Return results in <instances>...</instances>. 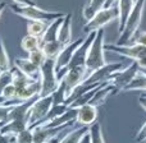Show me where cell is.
<instances>
[{
	"label": "cell",
	"instance_id": "obj_15",
	"mask_svg": "<svg viewBox=\"0 0 146 143\" xmlns=\"http://www.w3.org/2000/svg\"><path fill=\"white\" fill-rule=\"evenodd\" d=\"M14 67H17L19 71H22L23 73H26L27 75L35 78H40V67H37L35 63L30 60V59H23V58H17L14 60Z\"/></svg>",
	"mask_w": 146,
	"mask_h": 143
},
{
	"label": "cell",
	"instance_id": "obj_36",
	"mask_svg": "<svg viewBox=\"0 0 146 143\" xmlns=\"http://www.w3.org/2000/svg\"><path fill=\"white\" fill-rule=\"evenodd\" d=\"M13 3L18 5H35V0H13Z\"/></svg>",
	"mask_w": 146,
	"mask_h": 143
},
{
	"label": "cell",
	"instance_id": "obj_20",
	"mask_svg": "<svg viewBox=\"0 0 146 143\" xmlns=\"http://www.w3.org/2000/svg\"><path fill=\"white\" fill-rule=\"evenodd\" d=\"M88 129H90V127L86 125H80L78 128L72 129L67 134H64L60 143H80V141L83 138V136L88 132Z\"/></svg>",
	"mask_w": 146,
	"mask_h": 143
},
{
	"label": "cell",
	"instance_id": "obj_45",
	"mask_svg": "<svg viewBox=\"0 0 146 143\" xmlns=\"http://www.w3.org/2000/svg\"><path fill=\"white\" fill-rule=\"evenodd\" d=\"M140 71H141V69H140ZM142 72H144V73H146V71H142Z\"/></svg>",
	"mask_w": 146,
	"mask_h": 143
},
{
	"label": "cell",
	"instance_id": "obj_16",
	"mask_svg": "<svg viewBox=\"0 0 146 143\" xmlns=\"http://www.w3.org/2000/svg\"><path fill=\"white\" fill-rule=\"evenodd\" d=\"M58 40L62 43L67 45L72 41V14L71 13H67L63 18V22L60 24L58 32Z\"/></svg>",
	"mask_w": 146,
	"mask_h": 143
},
{
	"label": "cell",
	"instance_id": "obj_41",
	"mask_svg": "<svg viewBox=\"0 0 146 143\" xmlns=\"http://www.w3.org/2000/svg\"><path fill=\"white\" fill-rule=\"evenodd\" d=\"M80 143H91V137H90V133H88V132L83 136V138L80 141Z\"/></svg>",
	"mask_w": 146,
	"mask_h": 143
},
{
	"label": "cell",
	"instance_id": "obj_5",
	"mask_svg": "<svg viewBox=\"0 0 146 143\" xmlns=\"http://www.w3.org/2000/svg\"><path fill=\"white\" fill-rule=\"evenodd\" d=\"M119 12H118V5H113V7H105L101 10H99L90 20L86 22L83 26V32L87 33L92 32V31H98L100 28H104L106 24H109L113 20H118Z\"/></svg>",
	"mask_w": 146,
	"mask_h": 143
},
{
	"label": "cell",
	"instance_id": "obj_21",
	"mask_svg": "<svg viewBox=\"0 0 146 143\" xmlns=\"http://www.w3.org/2000/svg\"><path fill=\"white\" fill-rule=\"evenodd\" d=\"M106 0H90L82 10V15L86 20H90L99 10L105 8Z\"/></svg>",
	"mask_w": 146,
	"mask_h": 143
},
{
	"label": "cell",
	"instance_id": "obj_38",
	"mask_svg": "<svg viewBox=\"0 0 146 143\" xmlns=\"http://www.w3.org/2000/svg\"><path fill=\"white\" fill-rule=\"evenodd\" d=\"M139 103H140V106H141V107L146 111V93H142V95H140Z\"/></svg>",
	"mask_w": 146,
	"mask_h": 143
},
{
	"label": "cell",
	"instance_id": "obj_8",
	"mask_svg": "<svg viewBox=\"0 0 146 143\" xmlns=\"http://www.w3.org/2000/svg\"><path fill=\"white\" fill-rule=\"evenodd\" d=\"M105 51H111L131 60H140L146 55V46L140 43H131V45H117V43H105Z\"/></svg>",
	"mask_w": 146,
	"mask_h": 143
},
{
	"label": "cell",
	"instance_id": "obj_25",
	"mask_svg": "<svg viewBox=\"0 0 146 143\" xmlns=\"http://www.w3.org/2000/svg\"><path fill=\"white\" fill-rule=\"evenodd\" d=\"M48 26H49V22H44V20H30L27 24V32L30 35L41 37L44 35V32L46 31Z\"/></svg>",
	"mask_w": 146,
	"mask_h": 143
},
{
	"label": "cell",
	"instance_id": "obj_4",
	"mask_svg": "<svg viewBox=\"0 0 146 143\" xmlns=\"http://www.w3.org/2000/svg\"><path fill=\"white\" fill-rule=\"evenodd\" d=\"M40 82H41V91L40 96H48L55 92L59 86V80L56 77V68H55V59L48 58L44 65L40 69Z\"/></svg>",
	"mask_w": 146,
	"mask_h": 143
},
{
	"label": "cell",
	"instance_id": "obj_34",
	"mask_svg": "<svg viewBox=\"0 0 146 143\" xmlns=\"http://www.w3.org/2000/svg\"><path fill=\"white\" fill-rule=\"evenodd\" d=\"M132 43H140L142 46H146V31H137V33L135 35V37L131 41Z\"/></svg>",
	"mask_w": 146,
	"mask_h": 143
},
{
	"label": "cell",
	"instance_id": "obj_42",
	"mask_svg": "<svg viewBox=\"0 0 146 143\" xmlns=\"http://www.w3.org/2000/svg\"><path fill=\"white\" fill-rule=\"evenodd\" d=\"M118 0H106V4L105 7H113V5H117Z\"/></svg>",
	"mask_w": 146,
	"mask_h": 143
},
{
	"label": "cell",
	"instance_id": "obj_33",
	"mask_svg": "<svg viewBox=\"0 0 146 143\" xmlns=\"http://www.w3.org/2000/svg\"><path fill=\"white\" fill-rule=\"evenodd\" d=\"M12 107H13V105H0V128L5 123H8Z\"/></svg>",
	"mask_w": 146,
	"mask_h": 143
},
{
	"label": "cell",
	"instance_id": "obj_31",
	"mask_svg": "<svg viewBox=\"0 0 146 143\" xmlns=\"http://www.w3.org/2000/svg\"><path fill=\"white\" fill-rule=\"evenodd\" d=\"M17 143H35V136H33V130L31 128H26L21 133H18L14 137Z\"/></svg>",
	"mask_w": 146,
	"mask_h": 143
},
{
	"label": "cell",
	"instance_id": "obj_30",
	"mask_svg": "<svg viewBox=\"0 0 146 143\" xmlns=\"http://www.w3.org/2000/svg\"><path fill=\"white\" fill-rule=\"evenodd\" d=\"M28 59H30L32 63H35L37 67H42L44 63L46 61V59H48V56L45 55V53H44L42 49H36V50L31 51V53H28Z\"/></svg>",
	"mask_w": 146,
	"mask_h": 143
},
{
	"label": "cell",
	"instance_id": "obj_1",
	"mask_svg": "<svg viewBox=\"0 0 146 143\" xmlns=\"http://www.w3.org/2000/svg\"><path fill=\"white\" fill-rule=\"evenodd\" d=\"M146 0H136L135 7L132 9L131 14H129L128 19L126 22L122 33L119 35L118 40H117V45H127L132 41L135 35L137 33L142 20V15H144V9H145Z\"/></svg>",
	"mask_w": 146,
	"mask_h": 143
},
{
	"label": "cell",
	"instance_id": "obj_11",
	"mask_svg": "<svg viewBox=\"0 0 146 143\" xmlns=\"http://www.w3.org/2000/svg\"><path fill=\"white\" fill-rule=\"evenodd\" d=\"M87 75H88V73H87L86 67H76V68L68 69L67 74L64 75V78H63L64 83H66L68 96L73 91V88H76L80 83H82L83 80L87 78Z\"/></svg>",
	"mask_w": 146,
	"mask_h": 143
},
{
	"label": "cell",
	"instance_id": "obj_7",
	"mask_svg": "<svg viewBox=\"0 0 146 143\" xmlns=\"http://www.w3.org/2000/svg\"><path fill=\"white\" fill-rule=\"evenodd\" d=\"M54 105V95H48V96H40V98L36 100V102L32 105V107L28 111V127L33 125L35 123L40 121L44 119L50 109Z\"/></svg>",
	"mask_w": 146,
	"mask_h": 143
},
{
	"label": "cell",
	"instance_id": "obj_22",
	"mask_svg": "<svg viewBox=\"0 0 146 143\" xmlns=\"http://www.w3.org/2000/svg\"><path fill=\"white\" fill-rule=\"evenodd\" d=\"M64 43H62L59 40H55V41H50V42H46L44 45H41V49L44 50L45 55L50 59H56V56L59 55L62 50L64 47Z\"/></svg>",
	"mask_w": 146,
	"mask_h": 143
},
{
	"label": "cell",
	"instance_id": "obj_9",
	"mask_svg": "<svg viewBox=\"0 0 146 143\" xmlns=\"http://www.w3.org/2000/svg\"><path fill=\"white\" fill-rule=\"evenodd\" d=\"M126 68V67L123 65V63H106L105 65H103L101 68L96 69V71H94L92 73H90V74L87 75V78H86L83 82L85 83H103V82H109V79H110V77L114 74L115 72L121 71V69Z\"/></svg>",
	"mask_w": 146,
	"mask_h": 143
},
{
	"label": "cell",
	"instance_id": "obj_3",
	"mask_svg": "<svg viewBox=\"0 0 146 143\" xmlns=\"http://www.w3.org/2000/svg\"><path fill=\"white\" fill-rule=\"evenodd\" d=\"M105 42H104V28L98 30L95 40L92 41L88 50L87 60H86V69L87 73H92L96 69L105 65Z\"/></svg>",
	"mask_w": 146,
	"mask_h": 143
},
{
	"label": "cell",
	"instance_id": "obj_35",
	"mask_svg": "<svg viewBox=\"0 0 146 143\" xmlns=\"http://www.w3.org/2000/svg\"><path fill=\"white\" fill-rule=\"evenodd\" d=\"M135 141L137 143H144L146 142V121L142 124V127L140 128V130L137 132V136L135 138Z\"/></svg>",
	"mask_w": 146,
	"mask_h": 143
},
{
	"label": "cell",
	"instance_id": "obj_10",
	"mask_svg": "<svg viewBox=\"0 0 146 143\" xmlns=\"http://www.w3.org/2000/svg\"><path fill=\"white\" fill-rule=\"evenodd\" d=\"M83 40H85V37H80V38H77L76 41H71L69 43H67V45L64 46L63 50L59 53V55L56 56V59H55L56 71L63 69V68H67V67L69 65V63H71V60H72L73 55H74L76 50H77L78 46L83 42Z\"/></svg>",
	"mask_w": 146,
	"mask_h": 143
},
{
	"label": "cell",
	"instance_id": "obj_18",
	"mask_svg": "<svg viewBox=\"0 0 146 143\" xmlns=\"http://www.w3.org/2000/svg\"><path fill=\"white\" fill-rule=\"evenodd\" d=\"M110 95H114V86L111 84V83H105L103 87H100L98 91H96V93L94 95L92 100L90 101V103L94 106H100L105 102L106 98H108Z\"/></svg>",
	"mask_w": 146,
	"mask_h": 143
},
{
	"label": "cell",
	"instance_id": "obj_6",
	"mask_svg": "<svg viewBox=\"0 0 146 143\" xmlns=\"http://www.w3.org/2000/svg\"><path fill=\"white\" fill-rule=\"evenodd\" d=\"M140 71V67L137 64V61L132 60V63L128 67L121 69V71L115 72L109 79V83L114 86V95L119 92H123L124 88L133 80V78L137 75V73Z\"/></svg>",
	"mask_w": 146,
	"mask_h": 143
},
{
	"label": "cell",
	"instance_id": "obj_26",
	"mask_svg": "<svg viewBox=\"0 0 146 143\" xmlns=\"http://www.w3.org/2000/svg\"><path fill=\"white\" fill-rule=\"evenodd\" d=\"M21 46H22V49L25 51H27V53H31V51L36 50V49H40L41 47L40 37L27 33V35L22 38V41H21Z\"/></svg>",
	"mask_w": 146,
	"mask_h": 143
},
{
	"label": "cell",
	"instance_id": "obj_28",
	"mask_svg": "<svg viewBox=\"0 0 146 143\" xmlns=\"http://www.w3.org/2000/svg\"><path fill=\"white\" fill-rule=\"evenodd\" d=\"M53 95H54V105H59V103L66 102L67 97H68V92H67L66 83H64L63 79L59 82L58 88L55 90V92H54Z\"/></svg>",
	"mask_w": 146,
	"mask_h": 143
},
{
	"label": "cell",
	"instance_id": "obj_40",
	"mask_svg": "<svg viewBox=\"0 0 146 143\" xmlns=\"http://www.w3.org/2000/svg\"><path fill=\"white\" fill-rule=\"evenodd\" d=\"M64 136H62V133H59L58 136H55V137H53L51 139H49L48 142H45V143H60L62 141V138H63Z\"/></svg>",
	"mask_w": 146,
	"mask_h": 143
},
{
	"label": "cell",
	"instance_id": "obj_27",
	"mask_svg": "<svg viewBox=\"0 0 146 143\" xmlns=\"http://www.w3.org/2000/svg\"><path fill=\"white\" fill-rule=\"evenodd\" d=\"M88 133H90V137H91V143H105L100 123L95 121L92 125H90Z\"/></svg>",
	"mask_w": 146,
	"mask_h": 143
},
{
	"label": "cell",
	"instance_id": "obj_23",
	"mask_svg": "<svg viewBox=\"0 0 146 143\" xmlns=\"http://www.w3.org/2000/svg\"><path fill=\"white\" fill-rule=\"evenodd\" d=\"M131 91H144V92H146V73H144L142 71H139L137 75L124 88L123 92H131Z\"/></svg>",
	"mask_w": 146,
	"mask_h": 143
},
{
	"label": "cell",
	"instance_id": "obj_12",
	"mask_svg": "<svg viewBox=\"0 0 146 143\" xmlns=\"http://www.w3.org/2000/svg\"><path fill=\"white\" fill-rule=\"evenodd\" d=\"M98 119V106H94L91 103L81 106L77 109V118H76V124L78 125H86L90 127Z\"/></svg>",
	"mask_w": 146,
	"mask_h": 143
},
{
	"label": "cell",
	"instance_id": "obj_39",
	"mask_svg": "<svg viewBox=\"0 0 146 143\" xmlns=\"http://www.w3.org/2000/svg\"><path fill=\"white\" fill-rule=\"evenodd\" d=\"M137 64H139V67H140L141 71H146V55L142 56L140 60H137Z\"/></svg>",
	"mask_w": 146,
	"mask_h": 143
},
{
	"label": "cell",
	"instance_id": "obj_24",
	"mask_svg": "<svg viewBox=\"0 0 146 143\" xmlns=\"http://www.w3.org/2000/svg\"><path fill=\"white\" fill-rule=\"evenodd\" d=\"M105 83H109V82H105ZM105 83H103V84H100V86H98V87H95V88H92V90H90V91H87L86 93H83V95H81L78 98H76L74 101L69 105V107H74V109H78V107H81V106H83V105H86V103H90V101L92 100V97H94V95L96 93V91L99 90L100 87H103Z\"/></svg>",
	"mask_w": 146,
	"mask_h": 143
},
{
	"label": "cell",
	"instance_id": "obj_14",
	"mask_svg": "<svg viewBox=\"0 0 146 143\" xmlns=\"http://www.w3.org/2000/svg\"><path fill=\"white\" fill-rule=\"evenodd\" d=\"M26 128H28L27 119H13V120H9L8 123L4 124V125L0 128V132L7 134V136L15 137L18 133L25 130Z\"/></svg>",
	"mask_w": 146,
	"mask_h": 143
},
{
	"label": "cell",
	"instance_id": "obj_43",
	"mask_svg": "<svg viewBox=\"0 0 146 143\" xmlns=\"http://www.w3.org/2000/svg\"><path fill=\"white\" fill-rule=\"evenodd\" d=\"M5 8H7V3L1 1V3H0V17H1V14H3V12H4Z\"/></svg>",
	"mask_w": 146,
	"mask_h": 143
},
{
	"label": "cell",
	"instance_id": "obj_32",
	"mask_svg": "<svg viewBox=\"0 0 146 143\" xmlns=\"http://www.w3.org/2000/svg\"><path fill=\"white\" fill-rule=\"evenodd\" d=\"M10 83H13V69L12 68L9 71L0 73V96H1L4 88L8 87Z\"/></svg>",
	"mask_w": 146,
	"mask_h": 143
},
{
	"label": "cell",
	"instance_id": "obj_13",
	"mask_svg": "<svg viewBox=\"0 0 146 143\" xmlns=\"http://www.w3.org/2000/svg\"><path fill=\"white\" fill-rule=\"evenodd\" d=\"M136 0H118L117 5H118V12H119V17H118V33L121 35L123 31L126 22L128 19L129 14H131L132 9L135 7Z\"/></svg>",
	"mask_w": 146,
	"mask_h": 143
},
{
	"label": "cell",
	"instance_id": "obj_29",
	"mask_svg": "<svg viewBox=\"0 0 146 143\" xmlns=\"http://www.w3.org/2000/svg\"><path fill=\"white\" fill-rule=\"evenodd\" d=\"M10 69V60L8 56L7 49H5L4 41H3L1 36H0V73L9 71Z\"/></svg>",
	"mask_w": 146,
	"mask_h": 143
},
{
	"label": "cell",
	"instance_id": "obj_17",
	"mask_svg": "<svg viewBox=\"0 0 146 143\" xmlns=\"http://www.w3.org/2000/svg\"><path fill=\"white\" fill-rule=\"evenodd\" d=\"M63 18L64 17H60V18H58V19H55V20L49 23L46 31L40 37V46L44 45V43H46V42H50V41L58 40V32H59V28H60L62 22H63Z\"/></svg>",
	"mask_w": 146,
	"mask_h": 143
},
{
	"label": "cell",
	"instance_id": "obj_44",
	"mask_svg": "<svg viewBox=\"0 0 146 143\" xmlns=\"http://www.w3.org/2000/svg\"><path fill=\"white\" fill-rule=\"evenodd\" d=\"M12 143H17V141H15V139H14V137H13V138H12Z\"/></svg>",
	"mask_w": 146,
	"mask_h": 143
},
{
	"label": "cell",
	"instance_id": "obj_37",
	"mask_svg": "<svg viewBox=\"0 0 146 143\" xmlns=\"http://www.w3.org/2000/svg\"><path fill=\"white\" fill-rule=\"evenodd\" d=\"M12 138L13 137L7 136V134L0 132V143H12Z\"/></svg>",
	"mask_w": 146,
	"mask_h": 143
},
{
	"label": "cell",
	"instance_id": "obj_2",
	"mask_svg": "<svg viewBox=\"0 0 146 143\" xmlns=\"http://www.w3.org/2000/svg\"><path fill=\"white\" fill-rule=\"evenodd\" d=\"M12 10L17 15L22 18H26L28 20H44V22H53V20L58 19L60 17H64V13L62 12H50V10H45L38 8L37 5H18L12 4L10 5Z\"/></svg>",
	"mask_w": 146,
	"mask_h": 143
},
{
	"label": "cell",
	"instance_id": "obj_19",
	"mask_svg": "<svg viewBox=\"0 0 146 143\" xmlns=\"http://www.w3.org/2000/svg\"><path fill=\"white\" fill-rule=\"evenodd\" d=\"M13 84L17 87V91L18 90H22V88L27 87V86H30L32 82H35V78L30 77V75H27L26 73H23L22 71H19V69L17 68V67H13ZM38 79V78H37Z\"/></svg>",
	"mask_w": 146,
	"mask_h": 143
}]
</instances>
